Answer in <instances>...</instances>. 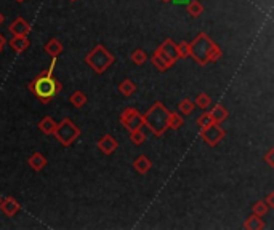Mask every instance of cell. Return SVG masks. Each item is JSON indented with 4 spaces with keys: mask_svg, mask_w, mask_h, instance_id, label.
Here are the masks:
<instances>
[{
    "mask_svg": "<svg viewBox=\"0 0 274 230\" xmlns=\"http://www.w3.org/2000/svg\"><path fill=\"white\" fill-rule=\"evenodd\" d=\"M157 48L168 58V60H172V61H175V62L178 61V48H176V42H173L172 38L164 40V42L160 44Z\"/></svg>",
    "mask_w": 274,
    "mask_h": 230,
    "instance_id": "7c38bea8",
    "label": "cell"
},
{
    "mask_svg": "<svg viewBox=\"0 0 274 230\" xmlns=\"http://www.w3.org/2000/svg\"><path fill=\"white\" fill-rule=\"evenodd\" d=\"M21 210V204L20 202L15 198V196H5V198H2V203H0V211L4 212V216L7 218H13L20 212Z\"/></svg>",
    "mask_w": 274,
    "mask_h": 230,
    "instance_id": "9c48e42d",
    "label": "cell"
},
{
    "mask_svg": "<svg viewBox=\"0 0 274 230\" xmlns=\"http://www.w3.org/2000/svg\"><path fill=\"white\" fill-rule=\"evenodd\" d=\"M184 118L180 112H170L167 118V130H178L183 126Z\"/></svg>",
    "mask_w": 274,
    "mask_h": 230,
    "instance_id": "603a6c76",
    "label": "cell"
},
{
    "mask_svg": "<svg viewBox=\"0 0 274 230\" xmlns=\"http://www.w3.org/2000/svg\"><path fill=\"white\" fill-rule=\"evenodd\" d=\"M242 227H244L245 230H263L264 227H266V224H264L263 216L252 214V216H248V218L244 220Z\"/></svg>",
    "mask_w": 274,
    "mask_h": 230,
    "instance_id": "2e32d148",
    "label": "cell"
},
{
    "mask_svg": "<svg viewBox=\"0 0 274 230\" xmlns=\"http://www.w3.org/2000/svg\"><path fill=\"white\" fill-rule=\"evenodd\" d=\"M264 203L268 204V208L272 210L274 208V192H269L268 196H266V200H264Z\"/></svg>",
    "mask_w": 274,
    "mask_h": 230,
    "instance_id": "d6a6232c",
    "label": "cell"
},
{
    "mask_svg": "<svg viewBox=\"0 0 274 230\" xmlns=\"http://www.w3.org/2000/svg\"><path fill=\"white\" fill-rule=\"evenodd\" d=\"M96 147L104 154V155H112L119 147V142L114 136L111 134H104L103 138L98 139V142H96Z\"/></svg>",
    "mask_w": 274,
    "mask_h": 230,
    "instance_id": "30bf717a",
    "label": "cell"
},
{
    "mask_svg": "<svg viewBox=\"0 0 274 230\" xmlns=\"http://www.w3.org/2000/svg\"><path fill=\"white\" fill-rule=\"evenodd\" d=\"M53 136L56 138V141H58L61 146L69 147V146H72L79 139L80 130H79V126L76 125L74 122L66 117V118H63L58 123V125H56Z\"/></svg>",
    "mask_w": 274,
    "mask_h": 230,
    "instance_id": "5b68a950",
    "label": "cell"
},
{
    "mask_svg": "<svg viewBox=\"0 0 274 230\" xmlns=\"http://www.w3.org/2000/svg\"><path fill=\"white\" fill-rule=\"evenodd\" d=\"M252 211H253V214L266 216V212L269 211V208H268V204L264 203V200H258V202H255L252 204Z\"/></svg>",
    "mask_w": 274,
    "mask_h": 230,
    "instance_id": "83f0119b",
    "label": "cell"
},
{
    "mask_svg": "<svg viewBox=\"0 0 274 230\" xmlns=\"http://www.w3.org/2000/svg\"><path fill=\"white\" fill-rule=\"evenodd\" d=\"M47 158H45V155L44 154H40V152H34L29 157L28 160V165L34 170V171H42L45 166H47Z\"/></svg>",
    "mask_w": 274,
    "mask_h": 230,
    "instance_id": "e0dca14e",
    "label": "cell"
},
{
    "mask_svg": "<svg viewBox=\"0 0 274 230\" xmlns=\"http://www.w3.org/2000/svg\"><path fill=\"white\" fill-rule=\"evenodd\" d=\"M130 60L135 66H143V64H146L149 58H148V53L144 52L143 48H136V50H133L130 53Z\"/></svg>",
    "mask_w": 274,
    "mask_h": 230,
    "instance_id": "484cf974",
    "label": "cell"
},
{
    "mask_svg": "<svg viewBox=\"0 0 274 230\" xmlns=\"http://www.w3.org/2000/svg\"><path fill=\"white\" fill-rule=\"evenodd\" d=\"M133 168L136 170L138 174H148L152 168V162L146 157V155H138L133 160Z\"/></svg>",
    "mask_w": 274,
    "mask_h": 230,
    "instance_id": "5bb4252c",
    "label": "cell"
},
{
    "mask_svg": "<svg viewBox=\"0 0 274 230\" xmlns=\"http://www.w3.org/2000/svg\"><path fill=\"white\" fill-rule=\"evenodd\" d=\"M55 66H56V58H52V62L48 66V69L40 72L37 77H34L28 84V90L42 104L52 102L53 98H56V94L63 90V84L53 76Z\"/></svg>",
    "mask_w": 274,
    "mask_h": 230,
    "instance_id": "6da1fadb",
    "label": "cell"
},
{
    "mask_svg": "<svg viewBox=\"0 0 274 230\" xmlns=\"http://www.w3.org/2000/svg\"><path fill=\"white\" fill-rule=\"evenodd\" d=\"M44 50H45V53H48L52 58H56V60H58V56L63 53L64 46L61 44V40H58V38H50L44 45Z\"/></svg>",
    "mask_w": 274,
    "mask_h": 230,
    "instance_id": "9a60e30c",
    "label": "cell"
},
{
    "mask_svg": "<svg viewBox=\"0 0 274 230\" xmlns=\"http://www.w3.org/2000/svg\"><path fill=\"white\" fill-rule=\"evenodd\" d=\"M4 21H5V16L2 14V12H0V24H2Z\"/></svg>",
    "mask_w": 274,
    "mask_h": 230,
    "instance_id": "e575fe53",
    "label": "cell"
},
{
    "mask_svg": "<svg viewBox=\"0 0 274 230\" xmlns=\"http://www.w3.org/2000/svg\"><path fill=\"white\" fill-rule=\"evenodd\" d=\"M194 104L197 106V108L202 109V110H207L208 108H210L212 100H210V96H208L207 93H199L196 96V100H194Z\"/></svg>",
    "mask_w": 274,
    "mask_h": 230,
    "instance_id": "4316f807",
    "label": "cell"
},
{
    "mask_svg": "<svg viewBox=\"0 0 274 230\" xmlns=\"http://www.w3.org/2000/svg\"><path fill=\"white\" fill-rule=\"evenodd\" d=\"M117 90H119L120 94H122V96L130 98V96H133V94L136 93V90H138V86H136V84H135L133 80H130V78H124V80L119 84Z\"/></svg>",
    "mask_w": 274,
    "mask_h": 230,
    "instance_id": "ffe728a7",
    "label": "cell"
},
{
    "mask_svg": "<svg viewBox=\"0 0 274 230\" xmlns=\"http://www.w3.org/2000/svg\"><path fill=\"white\" fill-rule=\"evenodd\" d=\"M119 120H120V125L125 126L128 131L136 126H141V114L136 108H125L120 112Z\"/></svg>",
    "mask_w": 274,
    "mask_h": 230,
    "instance_id": "52a82bcc",
    "label": "cell"
},
{
    "mask_svg": "<svg viewBox=\"0 0 274 230\" xmlns=\"http://www.w3.org/2000/svg\"><path fill=\"white\" fill-rule=\"evenodd\" d=\"M69 102L74 106L76 109H82L84 106L88 102V98H87V94L84 92H80V90H76V92L69 96Z\"/></svg>",
    "mask_w": 274,
    "mask_h": 230,
    "instance_id": "7402d4cb",
    "label": "cell"
},
{
    "mask_svg": "<svg viewBox=\"0 0 274 230\" xmlns=\"http://www.w3.org/2000/svg\"><path fill=\"white\" fill-rule=\"evenodd\" d=\"M199 134H200V138L204 139V142L207 146L216 147L224 139V136H226V131L220 126V123H210V125L200 128Z\"/></svg>",
    "mask_w": 274,
    "mask_h": 230,
    "instance_id": "8992f818",
    "label": "cell"
},
{
    "mask_svg": "<svg viewBox=\"0 0 274 230\" xmlns=\"http://www.w3.org/2000/svg\"><path fill=\"white\" fill-rule=\"evenodd\" d=\"M114 62H116V56L101 44L96 45L93 50H90L85 56V64L95 74H98V76H101V74L106 72Z\"/></svg>",
    "mask_w": 274,
    "mask_h": 230,
    "instance_id": "3957f363",
    "label": "cell"
},
{
    "mask_svg": "<svg viewBox=\"0 0 274 230\" xmlns=\"http://www.w3.org/2000/svg\"><path fill=\"white\" fill-rule=\"evenodd\" d=\"M186 10H188V14L191 16V18H199V16L204 13L205 8H204V5H202L200 0H189Z\"/></svg>",
    "mask_w": 274,
    "mask_h": 230,
    "instance_id": "cb8c5ba5",
    "label": "cell"
},
{
    "mask_svg": "<svg viewBox=\"0 0 274 230\" xmlns=\"http://www.w3.org/2000/svg\"><path fill=\"white\" fill-rule=\"evenodd\" d=\"M151 62L159 72H167L168 69H172V66H175V61L168 60V58L160 52L159 48H156L154 54L151 56Z\"/></svg>",
    "mask_w": 274,
    "mask_h": 230,
    "instance_id": "ba28073f",
    "label": "cell"
},
{
    "mask_svg": "<svg viewBox=\"0 0 274 230\" xmlns=\"http://www.w3.org/2000/svg\"><path fill=\"white\" fill-rule=\"evenodd\" d=\"M5 45H7V38H5L2 34H0V53H2V50L5 48Z\"/></svg>",
    "mask_w": 274,
    "mask_h": 230,
    "instance_id": "836d02e7",
    "label": "cell"
},
{
    "mask_svg": "<svg viewBox=\"0 0 274 230\" xmlns=\"http://www.w3.org/2000/svg\"><path fill=\"white\" fill-rule=\"evenodd\" d=\"M8 45L12 46V50L15 53H23L29 48L31 40H29L28 36H13L12 40H8Z\"/></svg>",
    "mask_w": 274,
    "mask_h": 230,
    "instance_id": "4fadbf2b",
    "label": "cell"
},
{
    "mask_svg": "<svg viewBox=\"0 0 274 230\" xmlns=\"http://www.w3.org/2000/svg\"><path fill=\"white\" fill-rule=\"evenodd\" d=\"M15 2H18V4H24L26 0H15Z\"/></svg>",
    "mask_w": 274,
    "mask_h": 230,
    "instance_id": "d590c367",
    "label": "cell"
},
{
    "mask_svg": "<svg viewBox=\"0 0 274 230\" xmlns=\"http://www.w3.org/2000/svg\"><path fill=\"white\" fill-rule=\"evenodd\" d=\"M39 130L40 133L45 134V136H53L55 133V128H56V122L50 117V115H47V117H44L42 120L39 122Z\"/></svg>",
    "mask_w": 274,
    "mask_h": 230,
    "instance_id": "d6986e66",
    "label": "cell"
},
{
    "mask_svg": "<svg viewBox=\"0 0 274 230\" xmlns=\"http://www.w3.org/2000/svg\"><path fill=\"white\" fill-rule=\"evenodd\" d=\"M194 109H196V104H194V101L191 100V98H184V100H181L178 102V112L183 115V117L191 115L192 112H194Z\"/></svg>",
    "mask_w": 274,
    "mask_h": 230,
    "instance_id": "d4e9b609",
    "label": "cell"
},
{
    "mask_svg": "<svg viewBox=\"0 0 274 230\" xmlns=\"http://www.w3.org/2000/svg\"><path fill=\"white\" fill-rule=\"evenodd\" d=\"M223 56V52H221V48L215 44V46H213V50H212V53H210V62H216L220 60V58Z\"/></svg>",
    "mask_w": 274,
    "mask_h": 230,
    "instance_id": "4dcf8cb0",
    "label": "cell"
},
{
    "mask_svg": "<svg viewBox=\"0 0 274 230\" xmlns=\"http://www.w3.org/2000/svg\"><path fill=\"white\" fill-rule=\"evenodd\" d=\"M210 117H212L213 123H223L229 117V112L223 104H215L212 108V110H210Z\"/></svg>",
    "mask_w": 274,
    "mask_h": 230,
    "instance_id": "ac0fdd59",
    "label": "cell"
},
{
    "mask_svg": "<svg viewBox=\"0 0 274 230\" xmlns=\"http://www.w3.org/2000/svg\"><path fill=\"white\" fill-rule=\"evenodd\" d=\"M0 203H2V196H0Z\"/></svg>",
    "mask_w": 274,
    "mask_h": 230,
    "instance_id": "74e56055",
    "label": "cell"
},
{
    "mask_svg": "<svg viewBox=\"0 0 274 230\" xmlns=\"http://www.w3.org/2000/svg\"><path fill=\"white\" fill-rule=\"evenodd\" d=\"M176 48H178V60H184L189 54V42H180L176 44Z\"/></svg>",
    "mask_w": 274,
    "mask_h": 230,
    "instance_id": "f546056e",
    "label": "cell"
},
{
    "mask_svg": "<svg viewBox=\"0 0 274 230\" xmlns=\"http://www.w3.org/2000/svg\"><path fill=\"white\" fill-rule=\"evenodd\" d=\"M168 110L164 102L156 101L151 108L141 114V125L146 126L156 138H162L167 131V118H168Z\"/></svg>",
    "mask_w": 274,
    "mask_h": 230,
    "instance_id": "7a4b0ae2",
    "label": "cell"
},
{
    "mask_svg": "<svg viewBox=\"0 0 274 230\" xmlns=\"http://www.w3.org/2000/svg\"><path fill=\"white\" fill-rule=\"evenodd\" d=\"M210 123H213V120H212V117H210V112H202L197 117V120H196V125L199 126V128H204V126H207V125H210Z\"/></svg>",
    "mask_w": 274,
    "mask_h": 230,
    "instance_id": "f1b7e54d",
    "label": "cell"
},
{
    "mask_svg": "<svg viewBox=\"0 0 274 230\" xmlns=\"http://www.w3.org/2000/svg\"><path fill=\"white\" fill-rule=\"evenodd\" d=\"M128 139H130V142H133L135 146H141L146 142V133H144V126H136L133 130H130V133H128Z\"/></svg>",
    "mask_w": 274,
    "mask_h": 230,
    "instance_id": "44dd1931",
    "label": "cell"
},
{
    "mask_svg": "<svg viewBox=\"0 0 274 230\" xmlns=\"http://www.w3.org/2000/svg\"><path fill=\"white\" fill-rule=\"evenodd\" d=\"M162 2H164V4H168V2H172V0H162Z\"/></svg>",
    "mask_w": 274,
    "mask_h": 230,
    "instance_id": "8d00e7d4",
    "label": "cell"
},
{
    "mask_svg": "<svg viewBox=\"0 0 274 230\" xmlns=\"http://www.w3.org/2000/svg\"><path fill=\"white\" fill-rule=\"evenodd\" d=\"M263 160H264V163H266L268 166L274 168V149H272V147L266 152V155L263 157Z\"/></svg>",
    "mask_w": 274,
    "mask_h": 230,
    "instance_id": "1f68e13d",
    "label": "cell"
},
{
    "mask_svg": "<svg viewBox=\"0 0 274 230\" xmlns=\"http://www.w3.org/2000/svg\"><path fill=\"white\" fill-rule=\"evenodd\" d=\"M8 30L12 32V36H29L31 24L24 20L23 16H18V18L13 20V22L8 26Z\"/></svg>",
    "mask_w": 274,
    "mask_h": 230,
    "instance_id": "8fae6325",
    "label": "cell"
},
{
    "mask_svg": "<svg viewBox=\"0 0 274 230\" xmlns=\"http://www.w3.org/2000/svg\"><path fill=\"white\" fill-rule=\"evenodd\" d=\"M215 46V42L210 38V36H207L205 32H200L197 37L189 42V58H192V61H196L199 66H207L210 62V53Z\"/></svg>",
    "mask_w": 274,
    "mask_h": 230,
    "instance_id": "277c9868",
    "label": "cell"
},
{
    "mask_svg": "<svg viewBox=\"0 0 274 230\" xmlns=\"http://www.w3.org/2000/svg\"><path fill=\"white\" fill-rule=\"evenodd\" d=\"M69 2H76V0H69Z\"/></svg>",
    "mask_w": 274,
    "mask_h": 230,
    "instance_id": "f35d334b",
    "label": "cell"
}]
</instances>
